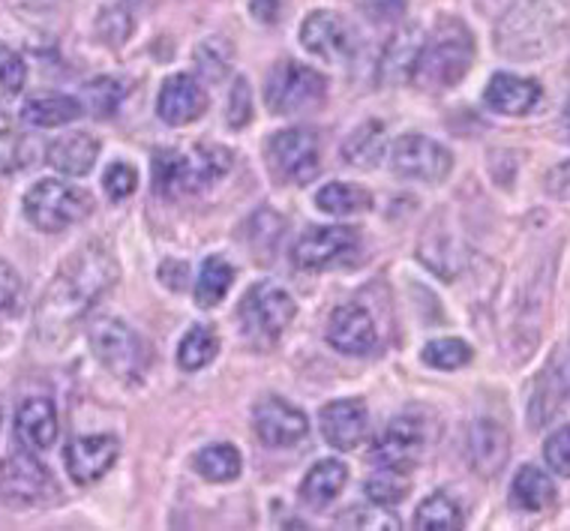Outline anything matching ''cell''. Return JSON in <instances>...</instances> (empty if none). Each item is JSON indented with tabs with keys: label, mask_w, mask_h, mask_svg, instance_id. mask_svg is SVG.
<instances>
[{
	"label": "cell",
	"mask_w": 570,
	"mask_h": 531,
	"mask_svg": "<svg viewBox=\"0 0 570 531\" xmlns=\"http://www.w3.org/2000/svg\"><path fill=\"white\" fill-rule=\"evenodd\" d=\"M118 279V262L102 244L81 246L67 258L49 292L37 306V334L46 343H60L67 331L99 297L106 295Z\"/></svg>",
	"instance_id": "obj_1"
},
{
	"label": "cell",
	"mask_w": 570,
	"mask_h": 531,
	"mask_svg": "<svg viewBox=\"0 0 570 531\" xmlns=\"http://www.w3.org/2000/svg\"><path fill=\"white\" fill-rule=\"evenodd\" d=\"M232 168V154L217 145H202L187 154L177 150H163L154 157V189L159 196H187V193H202L214 187L219 177L228 175Z\"/></svg>",
	"instance_id": "obj_2"
},
{
	"label": "cell",
	"mask_w": 570,
	"mask_h": 531,
	"mask_svg": "<svg viewBox=\"0 0 570 531\" xmlns=\"http://www.w3.org/2000/svg\"><path fill=\"white\" fill-rule=\"evenodd\" d=\"M474 60V40L465 30V24L456 19L442 21L430 33V40L423 37L421 58L414 69V81H421L423 88H453L465 79V72Z\"/></svg>",
	"instance_id": "obj_3"
},
{
	"label": "cell",
	"mask_w": 570,
	"mask_h": 531,
	"mask_svg": "<svg viewBox=\"0 0 570 531\" xmlns=\"http://www.w3.org/2000/svg\"><path fill=\"white\" fill-rule=\"evenodd\" d=\"M94 210V198L63 180H37L24 196V217L33 228L58 235L76 226Z\"/></svg>",
	"instance_id": "obj_4"
},
{
	"label": "cell",
	"mask_w": 570,
	"mask_h": 531,
	"mask_svg": "<svg viewBox=\"0 0 570 531\" xmlns=\"http://www.w3.org/2000/svg\"><path fill=\"white\" fill-rule=\"evenodd\" d=\"M325 76L297 60L276 63L265 79V106L274 115H304L318 102H325Z\"/></svg>",
	"instance_id": "obj_5"
},
{
	"label": "cell",
	"mask_w": 570,
	"mask_h": 531,
	"mask_svg": "<svg viewBox=\"0 0 570 531\" xmlns=\"http://www.w3.org/2000/svg\"><path fill=\"white\" fill-rule=\"evenodd\" d=\"M90 348L97 354V361L111 375H118L120 382H141L145 370H148V352L145 343L127 322L120 318H99L90 325Z\"/></svg>",
	"instance_id": "obj_6"
},
{
	"label": "cell",
	"mask_w": 570,
	"mask_h": 531,
	"mask_svg": "<svg viewBox=\"0 0 570 531\" xmlns=\"http://www.w3.org/2000/svg\"><path fill=\"white\" fill-rule=\"evenodd\" d=\"M295 297L288 295L285 288L276 286V283H256L246 292L240 306H237L244 334L249 340H256V343H274V340H279L285 327L295 322Z\"/></svg>",
	"instance_id": "obj_7"
},
{
	"label": "cell",
	"mask_w": 570,
	"mask_h": 531,
	"mask_svg": "<svg viewBox=\"0 0 570 531\" xmlns=\"http://www.w3.org/2000/svg\"><path fill=\"white\" fill-rule=\"evenodd\" d=\"M357 256H361V232L348 226L309 228L292 246L295 267L297 271H309V274L354 265Z\"/></svg>",
	"instance_id": "obj_8"
},
{
	"label": "cell",
	"mask_w": 570,
	"mask_h": 531,
	"mask_svg": "<svg viewBox=\"0 0 570 531\" xmlns=\"http://www.w3.org/2000/svg\"><path fill=\"white\" fill-rule=\"evenodd\" d=\"M271 175L283 184H309L318 175V138L313 129H283L267 138L265 148Z\"/></svg>",
	"instance_id": "obj_9"
},
{
	"label": "cell",
	"mask_w": 570,
	"mask_h": 531,
	"mask_svg": "<svg viewBox=\"0 0 570 531\" xmlns=\"http://www.w3.org/2000/svg\"><path fill=\"white\" fill-rule=\"evenodd\" d=\"M51 474L28 451H12L0 460V499L10 508H42L55 502Z\"/></svg>",
	"instance_id": "obj_10"
},
{
	"label": "cell",
	"mask_w": 570,
	"mask_h": 531,
	"mask_svg": "<svg viewBox=\"0 0 570 531\" xmlns=\"http://www.w3.org/2000/svg\"><path fill=\"white\" fill-rule=\"evenodd\" d=\"M391 166L405 180L421 184H442L451 175L453 154L430 136H403L394 145Z\"/></svg>",
	"instance_id": "obj_11"
},
{
	"label": "cell",
	"mask_w": 570,
	"mask_h": 531,
	"mask_svg": "<svg viewBox=\"0 0 570 531\" xmlns=\"http://www.w3.org/2000/svg\"><path fill=\"white\" fill-rule=\"evenodd\" d=\"M301 46L315 58L343 63L354 55V33L340 12L315 10L301 24Z\"/></svg>",
	"instance_id": "obj_12"
},
{
	"label": "cell",
	"mask_w": 570,
	"mask_h": 531,
	"mask_svg": "<svg viewBox=\"0 0 570 531\" xmlns=\"http://www.w3.org/2000/svg\"><path fill=\"white\" fill-rule=\"evenodd\" d=\"M253 421H256L258 439L267 444V448H295L306 439L309 433V421L301 409H295L292 403H285L279 396H265L262 403L256 405L253 412Z\"/></svg>",
	"instance_id": "obj_13"
},
{
	"label": "cell",
	"mask_w": 570,
	"mask_h": 531,
	"mask_svg": "<svg viewBox=\"0 0 570 531\" xmlns=\"http://www.w3.org/2000/svg\"><path fill=\"white\" fill-rule=\"evenodd\" d=\"M118 453L120 444L115 435H79L67 444L63 463H67L69 478L85 486V483H97L102 474L109 472L111 465L118 463Z\"/></svg>",
	"instance_id": "obj_14"
},
{
	"label": "cell",
	"mask_w": 570,
	"mask_h": 531,
	"mask_svg": "<svg viewBox=\"0 0 570 531\" xmlns=\"http://www.w3.org/2000/svg\"><path fill=\"white\" fill-rule=\"evenodd\" d=\"M423 426L414 417H394L375 442L373 460L391 472H409L421 463Z\"/></svg>",
	"instance_id": "obj_15"
},
{
	"label": "cell",
	"mask_w": 570,
	"mask_h": 531,
	"mask_svg": "<svg viewBox=\"0 0 570 531\" xmlns=\"http://www.w3.org/2000/svg\"><path fill=\"white\" fill-rule=\"evenodd\" d=\"M207 109V94L198 85L196 76L189 72H177L168 76L159 88L157 99V115L168 127H187L193 120H198Z\"/></svg>",
	"instance_id": "obj_16"
},
{
	"label": "cell",
	"mask_w": 570,
	"mask_h": 531,
	"mask_svg": "<svg viewBox=\"0 0 570 531\" xmlns=\"http://www.w3.org/2000/svg\"><path fill=\"white\" fill-rule=\"evenodd\" d=\"M322 435L336 451H354L370 435V412L361 400H334L318 414Z\"/></svg>",
	"instance_id": "obj_17"
},
{
	"label": "cell",
	"mask_w": 570,
	"mask_h": 531,
	"mask_svg": "<svg viewBox=\"0 0 570 531\" xmlns=\"http://www.w3.org/2000/svg\"><path fill=\"white\" fill-rule=\"evenodd\" d=\"M327 343L343 354H370L379 343L373 315L361 304L336 306L327 322Z\"/></svg>",
	"instance_id": "obj_18"
},
{
	"label": "cell",
	"mask_w": 570,
	"mask_h": 531,
	"mask_svg": "<svg viewBox=\"0 0 570 531\" xmlns=\"http://www.w3.org/2000/svg\"><path fill=\"white\" fill-rule=\"evenodd\" d=\"M511 456V435L499 421L481 417L469 430V463L481 478H495Z\"/></svg>",
	"instance_id": "obj_19"
},
{
	"label": "cell",
	"mask_w": 570,
	"mask_h": 531,
	"mask_svg": "<svg viewBox=\"0 0 570 531\" xmlns=\"http://www.w3.org/2000/svg\"><path fill=\"white\" fill-rule=\"evenodd\" d=\"M58 409L46 396H30L16 412V433L28 451H49L58 442Z\"/></svg>",
	"instance_id": "obj_20"
},
{
	"label": "cell",
	"mask_w": 570,
	"mask_h": 531,
	"mask_svg": "<svg viewBox=\"0 0 570 531\" xmlns=\"http://www.w3.org/2000/svg\"><path fill=\"white\" fill-rule=\"evenodd\" d=\"M541 85L531 79H520L511 72H495L487 85V106L499 115H511V118H522L529 115L538 102H541Z\"/></svg>",
	"instance_id": "obj_21"
},
{
	"label": "cell",
	"mask_w": 570,
	"mask_h": 531,
	"mask_svg": "<svg viewBox=\"0 0 570 531\" xmlns=\"http://www.w3.org/2000/svg\"><path fill=\"white\" fill-rule=\"evenodd\" d=\"M49 166L67 177H85L97 166L99 141L88 132H69L49 145Z\"/></svg>",
	"instance_id": "obj_22"
},
{
	"label": "cell",
	"mask_w": 570,
	"mask_h": 531,
	"mask_svg": "<svg viewBox=\"0 0 570 531\" xmlns=\"http://www.w3.org/2000/svg\"><path fill=\"white\" fill-rule=\"evenodd\" d=\"M564 403H568V361L561 364V354H556V361L547 366V373L538 375V384H534L529 405L531 426L550 423Z\"/></svg>",
	"instance_id": "obj_23"
},
{
	"label": "cell",
	"mask_w": 570,
	"mask_h": 531,
	"mask_svg": "<svg viewBox=\"0 0 570 531\" xmlns=\"http://www.w3.org/2000/svg\"><path fill=\"white\" fill-rule=\"evenodd\" d=\"M423 49V33L417 28H403L394 40L387 42L382 55V79L387 85H405L414 81V69Z\"/></svg>",
	"instance_id": "obj_24"
},
{
	"label": "cell",
	"mask_w": 570,
	"mask_h": 531,
	"mask_svg": "<svg viewBox=\"0 0 570 531\" xmlns=\"http://www.w3.org/2000/svg\"><path fill=\"white\" fill-rule=\"evenodd\" d=\"M345 481H348V465L340 463V460H322L309 469V474L301 483V499H304L306 508H325L343 492Z\"/></svg>",
	"instance_id": "obj_25"
},
{
	"label": "cell",
	"mask_w": 570,
	"mask_h": 531,
	"mask_svg": "<svg viewBox=\"0 0 570 531\" xmlns=\"http://www.w3.org/2000/svg\"><path fill=\"white\" fill-rule=\"evenodd\" d=\"M556 495H559V492H556V483H552V478H547L538 465H522L511 483V502L513 508H520V511H547V508L556 502Z\"/></svg>",
	"instance_id": "obj_26"
},
{
	"label": "cell",
	"mask_w": 570,
	"mask_h": 531,
	"mask_svg": "<svg viewBox=\"0 0 570 531\" xmlns=\"http://www.w3.org/2000/svg\"><path fill=\"white\" fill-rule=\"evenodd\" d=\"M384 148H387V136H384L382 120H366L354 129L352 136L345 138L343 159L354 168H373L382 163Z\"/></svg>",
	"instance_id": "obj_27"
},
{
	"label": "cell",
	"mask_w": 570,
	"mask_h": 531,
	"mask_svg": "<svg viewBox=\"0 0 570 531\" xmlns=\"http://www.w3.org/2000/svg\"><path fill=\"white\" fill-rule=\"evenodd\" d=\"M81 106L76 97H63V94H51V97H37L24 102L21 109V118L28 120L30 127H63V124H72V120L81 118Z\"/></svg>",
	"instance_id": "obj_28"
},
{
	"label": "cell",
	"mask_w": 570,
	"mask_h": 531,
	"mask_svg": "<svg viewBox=\"0 0 570 531\" xmlns=\"http://www.w3.org/2000/svg\"><path fill=\"white\" fill-rule=\"evenodd\" d=\"M193 465H196V472L210 483L237 481V474L244 469L235 444H207V448H202V451L196 453Z\"/></svg>",
	"instance_id": "obj_29"
},
{
	"label": "cell",
	"mask_w": 570,
	"mask_h": 531,
	"mask_svg": "<svg viewBox=\"0 0 570 531\" xmlns=\"http://www.w3.org/2000/svg\"><path fill=\"white\" fill-rule=\"evenodd\" d=\"M315 205L334 214V217H345V214H361V210H370L375 205V198L370 189L357 187V184H327L325 189H318L315 196Z\"/></svg>",
	"instance_id": "obj_30"
},
{
	"label": "cell",
	"mask_w": 570,
	"mask_h": 531,
	"mask_svg": "<svg viewBox=\"0 0 570 531\" xmlns=\"http://www.w3.org/2000/svg\"><path fill=\"white\" fill-rule=\"evenodd\" d=\"M235 283V267L228 265L226 258L210 256L205 258V265L198 271V283H196V304L210 309L217 306L223 297L228 295V288Z\"/></svg>",
	"instance_id": "obj_31"
},
{
	"label": "cell",
	"mask_w": 570,
	"mask_h": 531,
	"mask_svg": "<svg viewBox=\"0 0 570 531\" xmlns=\"http://www.w3.org/2000/svg\"><path fill=\"white\" fill-rule=\"evenodd\" d=\"M217 352L219 336L214 334V327L196 325L177 345V366L187 370V373H196V370H205L217 357Z\"/></svg>",
	"instance_id": "obj_32"
},
{
	"label": "cell",
	"mask_w": 570,
	"mask_h": 531,
	"mask_svg": "<svg viewBox=\"0 0 570 531\" xmlns=\"http://www.w3.org/2000/svg\"><path fill=\"white\" fill-rule=\"evenodd\" d=\"M414 529L421 531H456L462 529V511L460 504L453 502L451 495L435 492L414 513Z\"/></svg>",
	"instance_id": "obj_33"
},
{
	"label": "cell",
	"mask_w": 570,
	"mask_h": 531,
	"mask_svg": "<svg viewBox=\"0 0 570 531\" xmlns=\"http://www.w3.org/2000/svg\"><path fill=\"white\" fill-rule=\"evenodd\" d=\"M472 357H474L472 345L462 343V340H456V336L433 340V343L423 345V352H421L423 364L433 366V370H444V373L472 364Z\"/></svg>",
	"instance_id": "obj_34"
},
{
	"label": "cell",
	"mask_w": 570,
	"mask_h": 531,
	"mask_svg": "<svg viewBox=\"0 0 570 531\" xmlns=\"http://www.w3.org/2000/svg\"><path fill=\"white\" fill-rule=\"evenodd\" d=\"M336 529H352V531H400V517L391 513L384 504H361V508H354V511L343 513L340 520H336Z\"/></svg>",
	"instance_id": "obj_35"
},
{
	"label": "cell",
	"mask_w": 570,
	"mask_h": 531,
	"mask_svg": "<svg viewBox=\"0 0 570 531\" xmlns=\"http://www.w3.org/2000/svg\"><path fill=\"white\" fill-rule=\"evenodd\" d=\"M24 166H28V138L0 111V171L12 175Z\"/></svg>",
	"instance_id": "obj_36"
},
{
	"label": "cell",
	"mask_w": 570,
	"mask_h": 531,
	"mask_svg": "<svg viewBox=\"0 0 570 531\" xmlns=\"http://www.w3.org/2000/svg\"><path fill=\"white\" fill-rule=\"evenodd\" d=\"M366 499L375 504H384V508H391V504H400L412 492V483L405 478V472H391V469H384L382 474H375L370 481L364 483Z\"/></svg>",
	"instance_id": "obj_37"
},
{
	"label": "cell",
	"mask_w": 570,
	"mask_h": 531,
	"mask_svg": "<svg viewBox=\"0 0 570 531\" xmlns=\"http://www.w3.org/2000/svg\"><path fill=\"white\" fill-rule=\"evenodd\" d=\"M198 72L210 81H219L232 67V42L226 40H207L196 49Z\"/></svg>",
	"instance_id": "obj_38"
},
{
	"label": "cell",
	"mask_w": 570,
	"mask_h": 531,
	"mask_svg": "<svg viewBox=\"0 0 570 531\" xmlns=\"http://www.w3.org/2000/svg\"><path fill=\"white\" fill-rule=\"evenodd\" d=\"M85 94H88V109L99 118H111L118 111V102L124 99V88L115 79L90 81Z\"/></svg>",
	"instance_id": "obj_39"
},
{
	"label": "cell",
	"mask_w": 570,
	"mask_h": 531,
	"mask_svg": "<svg viewBox=\"0 0 570 531\" xmlns=\"http://www.w3.org/2000/svg\"><path fill=\"white\" fill-rule=\"evenodd\" d=\"M102 187H106L111 201H124V198L132 196L138 187L136 168L127 166V163H115V166H109L106 177H102Z\"/></svg>",
	"instance_id": "obj_40"
},
{
	"label": "cell",
	"mask_w": 570,
	"mask_h": 531,
	"mask_svg": "<svg viewBox=\"0 0 570 531\" xmlns=\"http://www.w3.org/2000/svg\"><path fill=\"white\" fill-rule=\"evenodd\" d=\"M24 81H28V67H24L21 55H16L10 46L0 42V88L19 94L24 88Z\"/></svg>",
	"instance_id": "obj_41"
},
{
	"label": "cell",
	"mask_w": 570,
	"mask_h": 531,
	"mask_svg": "<svg viewBox=\"0 0 570 531\" xmlns=\"http://www.w3.org/2000/svg\"><path fill=\"white\" fill-rule=\"evenodd\" d=\"M228 127L244 129L253 120V99H249V88L244 79L235 81V90L228 94V109H226Z\"/></svg>",
	"instance_id": "obj_42"
},
{
	"label": "cell",
	"mask_w": 570,
	"mask_h": 531,
	"mask_svg": "<svg viewBox=\"0 0 570 531\" xmlns=\"http://www.w3.org/2000/svg\"><path fill=\"white\" fill-rule=\"evenodd\" d=\"M543 453H547V463H550V469L556 474H564L568 478L570 474V430L564 426V430H556V433L547 439V444H543Z\"/></svg>",
	"instance_id": "obj_43"
},
{
	"label": "cell",
	"mask_w": 570,
	"mask_h": 531,
	"mask_svg": "<svg viewBox=\"0 0 570 531\" xmlns=\"http://www.w3.org/2000/svg\"><path fill=\"white\" fill-rule=\"evenodd\" d=\"M21 306V279L7 262H0V315H16Z\"/></svg>",
	"instance_id": "obj_44"
},
{
	"label": "cell",
	"mask_w": 570,
	"mask_h": 531,
	"mask_svg": "<svg viewBox=\"0 0 570 531\" xmlns=\"http://www.w3.org/2000/svg\"><path fill=\"white\" fill-rule=\"evenodd\" d=\"M159 276H163V283H166L171 292H184V288H187V265H184V262L168 258L166 265H163V271H159Z\"/></svg>",
	"instance_id": "obj_45"
},
{
	"label": "cell",
	"mask_w": 570,
	"mask_h": 531,
	"mask_svg": "<svg viewBox=\"0 0 570 531\" xmlns=\"http://www.w3.org/2000/svg\"><path fill=\"white\" fill-rule=\"evenodd\" d=\"M249 12H253L258 21H265V24H276L283 7H279V0H253V3H249Z\"/></svg>",
	"instance_id": "obj_46"
},
{
	"label": "cell",
	"mask_w": 570,
	"mask_h": 531,
	"mask_svg": "<svg viewBox=\"0 0 570 531\" xmlns=\"http://www.w3.org/2000/svg\"><path fill=\"white\" fill-rule=\"evenodd\" d=\"M136 3H145V0H136Z\"/></svg>",
	"instance_id": "obj_47"
}]
</instances>
